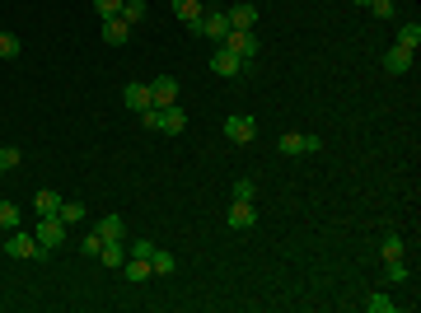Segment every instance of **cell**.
I'll return each instance as SVG.
<instances>
[{
    "instance_id": "obj_4",
    "label": "cell",
    "mask_w": 421,
    "mask_h": 313,
    "mask_svg": "<svg viewBox=\"0 0 421 313\" xmlns=\"http://www.w3.org/2000/svg\"><path fill=\"white\" fill-rule=\"evenodd\" d=\"M277 150L281 155H314V150H323V141L319 136H299V131H286L277 141Z\"/></svg>"
},
{
    "instance_id": "obj_12",
    "label": "cell",
    "mask_w": 421,
    "mask_h": 313,
    "mask_svg": "<svg viewBox=\"0 0 421 313\" xmlns=\"http://www.w3.org/2000/svg\"><path fill=\"white\" fill-rule=\"evenodd\" d=\"M122 103L132 112H145V108H155V103H150V84H127L122 89Z\"/></svg>"
},
{
    "instance_id": "obj_35",
    "label": "cell",
    "mask_w": 421,
    "mask_h": 313,
    "mask_svg": "<svg viewBox=\"0 0 421 313\" xmlns=\"http://www.w3.org/2000/svg\"><path fill=\"white\" fill-rule=\"evenodd\" d=\"M370 10H375L379 19H388V14H393V0H370Z\"/></svg>"
},
{
    "instance_id": "obj_37",
    "label": "cell",
    "mask_w": 421,
    "mask_h": 313,
    "mask_svg": "<svg viewBox=\"0 0 421 313\" xmlns=\"http://www.w3.org/2000/svg\"><path fill=\"white\" fill-rule=\"evenodd\" d=\"M0 173H5V168H0Z\"/></svg>"
},
{
    "instance_id": "obj_34",
    "label": "cell",
    "mask_w": 421,
    "mask_h": 313,
    "mask_svg": "<svg viewBox=\"0 0 421 313\" xmlns=\"http://www.w3.org/2000/svg\"><path fill=\"white\" fill-rule=\"evenodd\" d=\"M141 126H145V131H159V108H145L141 112Z\"/></svg>"
},
{
    "instance_id": "obj_23",
    "label": "cell",
    "mask_w": 421,
    "mask_h": 313,
    "mask_svg": "<svg viewBox=\"0 0 421 313\" xmlns=\"http://www.w3.org/2000/svg\"><path fill=\"white\" fill-rule=\"evenodd\" d=\"M56 220H61V224H80V220H85V206H80V202H61Z\"/></svg>"
},
{
    "instance_id": "obj_24",
    "label": "cell",
    "mask_w": 421,
    "mask_h": 313,
    "mask_svg": "<svg viewBox=\"0 0 421 313\" xmlns=\"http://www.w3.org/2000/svg\"><path fill=\"white\" fill-rule=\"evenodd\" d=\"M0 229H5V234L19 229V206H14V202H0Z\"/></svg>"
},
{
    "instance_id": "obj_36",
    "label": "cell",
    "mask_w": 421,
    "mask_h": 313,
    "mask_svg": "<svg viewBox=\"0 0 421 313\" xmlns=\"http://www.w3.org/2000/svg\"><path fill=\"white\" fill-rule=\"evenodd\" d=\"M356 5H370V0H356Z\"/></svg>"
},
{
    "instance_id": "obj_30",
    "label": "cell",
    "mask_w": 421,
    "mask_h": 313,
    "mask_svg": "<svg viewBox=\"0 0 421 313\" xmlns=\"http://www.w3.org/2000/svg\"><path fill=\"white\" fill-rule=\"evenodd\" d=\"M150 253H155L150 238H132V243H127V258H150Z\"/></svg>"
},
{
    "instance_id": "obj_2",
    "label": "cell",
    "mask_w": 421,
    "mask_h": 313,
    "mask_svg": "<svg viewBox=\"0 0 421 313\" xmlns=\"http://www.w3.org/2000/svg\"><path fill=\"white\" fill-rule=\"evenodd\" d=\"M220 47H230V52H234V56H244V61H253V56L262 52V38H257L253 28H230Z\"/></svg>"
},
{
    "instance_id": "obj_17",
    "label": "cell",
    "mask_w": 421,
    "mask_h": 313,
    "mask_svg": "<svg viewBox=\"0 0 421 313\" xmlns=\"http://www.w3.org/2000/svg\"><path fill=\"white\" fill-rule=\"evenodd\" d=\"M122 276L132 280V285H145V280H150V258H127L122 262Z\"/></svg>"
},
{
    "instance_id": "obj_3",
    "label": "cell",
    "mask_w": 421,
    "mask_h": 313,
    "mask_svg": "<svg viewBox=\"0 0 421 313\" xmlns=\"http://www.w3.org/2000/svg\"><path fill=\"white\" fill-rule=\"evenodd\" d=\"M33 238L47 248V253H52V248L66 243V224L56 220V215H38V234H33Z\"/></svg>"
},
{
    "instance_id": "obj_5",
    "label": "cell",
    "mask_w": 421,
    "mask_h": 313,
    "mask_svg": "<svg viewBox=\"0 0 421 313\" xmlns=\"http://www.w3.org/2000/svg\"><path fill=\"white\" fill-rule=\"evenodd\" d=\"M225 136H230L234 145H248V141L257 136V122L244 117V112H234V117H225Z\"/></svg>"
},
{
    "instance_id": "obj_6",
    "label": "cell",
    "mask_w": 421,
    "mask_h": 313,
    "mask_svg": "<svg viewBox=\"0 0 421 313\" xmlns=\"http://www.w3.org/2000/svg\"><path fill=\"white\" fill-rule=\"evenodd\" d=\"M192 33H201V38H215V43H225V33H230V19H225V10H206V14H201V23L192 28Z\"/></svg>"
},
{
    "instance_id": "obj_8",
    "label": "cell",
    "mask_w": 421,
    "mask_h": 313,
    "mask_svg": "<svg viewBox=\"0 0 421 313\" xmlns=\"http://www.w3.org/2000/svg\"><path fill=\"white\" fill-rule=\"evenodd\" d=\"M150 103H155V108H169V103H178V79H174V75L150 79Z\"/></svg>"
},
{
    "instance_id": "obj_19",
    "label": "cell",
    "mask_w": 421,
    "mask_h": 313,
    "mask_svg": "<svg viewBox=\"0 0 421 313\" xmlns=\"http://www.w3.org/2000/svg\"><path fill=\"white\" fill-rule=\"evenodd\" d=\"M225 19H230V28H253L257 23V5H234Z\"/></svg>"
},
{
    "instance_id": "obj_25",
    "label": "cell",
    "mask_w": 421,
    "mask_h": 313,
    "mask_svg": "<svg viewBox=\"0 0 421 313\" xmlns=\"http://www.w3.org/2000/svg\"><path fill=\"white\" fill-rule=\"evenodd\" d=\"M23 52V43L14 33H0V61H14V56Z\"/></svg>"
},
{
    "instance_id": "obj_7",
    "label": "cell",
    "mask_w": 421,
    "mask_h": 313,
    "mask_svg": "<svg viewBox=\"0 0 421 313\" xmlns=\"http://www.w3.org/2000/svg\"><path fill=\"white\" fill-rule=\"evenodd\" d=\"M210 70H215V75H244L248 61H244V56H234L230 47H220V52L210 56Z\"/></svg>"
},
{
    "instance_id": "obj_21",
    "label": "cell",
    "mask_w": 421,
    "mask_h": 313,
    "mask_svg": "<svg viewBox=\"0 0 421 313\" xmlns=\"http://www.w3.org/2000/svg\"><path fill=\"white\" fill-rule=\"evenodd\" d=\"M393 47H403V52H417V47H421V23H417V19L403 23V28H398V43H393Z\"/></svg>"
},
{
    "instance_id": "obj_15",
    "label": "cell",
    "mask_w": 421,
    "mask_h": 313,
    "mask_svg": "<svg viewBox=\"0 0 421 313\" xmlns=\"http://www.w3.org/2000/svg\"><path fill=\"white\" fill-rule=\"evenodd\" d=\"M384 70H388V75H407V70H412V52L388 47V52H384Z\"/></svg>"
},
{
    "instance_id": "obj_13",
    "label": "cell",
    "mask_w": 421,
    "mask_h": 313,
    "mask_svg": "<svg viewBox=\"0 0 421 313\" xmlns=\"http://www.w3.org/2000/svg\"><path fill=\"white\" fill-rule=\"evenodd\" d=\"M253 224H257L253 202H234L230 206V229H253Z\"/></svg>"
},
{
    "instance_id": "obj_29",
    "label": "cell",
    "mask_w": 421,
    "mask_h": 313,
    "mask_svg": "<svg viewBox=\"0 0 421 313\" xmlns=\"http://www.w3.org/2000/svg\"><path fill=\"white\" fill-rule=\"evenodd\" d=\"M366 309H370V313H393L398 304L388 300V295H370V300H366Z\"/></svg>"
},
{
    "instance_id": "obj_22",
    "label": "cell",
    "mask_w": 421,
    "mask_h": 313,
    "mask_svg": "<svg viewBox=\"0 0 421 313\" xmlns=\"http://www.w3.org/2000/svg\"><path fill=\"white\" fill-rule=\"evenodd\" d=\"M379 258H384V262H393V258H407V248H403V238H398V234H384V243H379Z\"/></svg>"
},
{
    "instance_id": "obj_16",
    "label": "cell",
    "mask_w": 421,
    "mask_h": 313,
    "mask_svg": "<svg viewBox=\"0 0 421 313\" xmlns=\"http://www.w3.org/2000/svg\"><path fill=\"white\" fill-rule=\"evenodd\" d=\"M33 211H38V215H56V211H61V192L38 187V192H33Z\"/></svg>"
},
{
    "instance_id": "obj_27",
    "label": "cell",
    "mask_w": 421,
    "mask_h": 313,
    "mask_svg": "<svg viewBox=\"0 0 421 313\" xmlns=\"http://www.w3.org/2000/svg\"><path fill=\"white\" fill-rule=\"evenodd\" d=\"M23 164V150H14V145H0V168L10 173V168H19Z\"/></svg>"
},
{
    "instance_id": "obj_28",
    "label": "cell",
    "mask_w": 421,
    "mask_h": 313,
    "mask_svg": "<svg viewBox=\"0 0 421 313\" xmlns=\"http://www.w3.org/2000/svg\"><path fill=\"white\" fill-rule=\"evenodd\" d=\"M253 197H257V182L253 178H239V182H234V202H253Z\"/></svg>"
},
{
    "instance_id": "obj_32",
    "label": "cell",
    "mask_w": 421,
    "mask_h": 313,
    "mask_svg": "<svg viewBox=\"0 0 421 313\" xmlns=\"http://www.w3.org/2000/svg\"><path fill=\"white\" fill-rule=\"evenodd\" d=\"M384 276H388V280H407V262H403V258L384 262Z\"/></svg>"
},
{
    "instance_id": "obj_14",
    "label": "cell",
    "mask_w": 421,
    "mask_h": 313,
    "mask_svg": "<svg viewBox=\"0 0 421 313\" xmlns=\"http://www.w3.org/2000/svg\"><path fill=\"white\" fill-rule=\"evenodd\" d=\"M174 14L188 23V28H197L201 14H206V5H201V0H174Z\"/></svg>"
},
{
    "instance_id": "obj_11",
    "label": "cell",
    "mask_w": 421,
    "mask_h": 313,
    "mask_svg": "<svg viewBox=\"0 0 421 313\" xmlns=\"http://www.w3.org/2000/svg\"><path fill=\"white\" fill-rule=\"evenodd\" d=\"M94 234H99L103 243H112V238H127V220H122V215H103V220L94 224Z\"/></svg>"
},
{
    "instance_id": "obj_18",
    "label": "cell",
    "mask_w": 421,
    "mask_h": 313,
    "mask_svg": "<svg viewBox=\"0 0 421 313\" xmlns=\"http://www.w3.org/2000/svg\"><path fill=\"white\" fill-rule=\"evenodd\" d=\"M99 262H103V267H122V262H127V238L103 243V248H99Z\"/></svg>"
},
{
    "instance_id": "obj_10",
    "label": "cell",
    "mask_w": 421,
    "mask_h": 313,
    "mask_svg": "<svg viewBox=\"0 0 421 313\" xmlns=\"http://www.w3.org/2000/svg\"><path fill=\"white\" fill-rule=\"evenodd\" d=\"M103 43H112V47L132 43V23H127L122 14H112V19H103Z\"/></svg>"
},
{
    "instance_id": "obj_31",
    "label": "cell",
    "mask_w": 421,
    "mask_h": 313,
    "mask_svg": "<svg viewBox=\"0 0 421 313\" xmlns=\"http://www.w3.org/2000/svg\"><path fill=\"white\" fill-rule=\"evenodd\" d=\"M99 248H103V238L94 234V229H89V234L80 238V253H85V258H99Z\"/></svg>"
},
{
    "instance_id": "obj_9",
    "label": "cell",
    "mask_w": 421,
    "mask_h": 313,
    "mask_svg": "<svg viewBox=\"0 0 421 313\" xmlns=\"http://www.w3.org/2000/svg\"><path fill=\"white\" fill-rule=\"evenodd\" d=\"M159 131H164V136H183V131H188V112L178 108V103L159 108Z\"/></svg>"
},
{
    "instance_id": "obj_33",
    "label": "cell",
    "mask_w": 421,
    "mask_h": 313,
    "mask_svg": "<svg viewBox=\"0 0 421 313\" xmlns=\"http://www.w3.org/2000/svg\"><path fill=\"white\" fill-rule=\"evenodd\" d=\"M94 10L99 19H112V14H122V0H94Z\"/></svg>"
},
{
    "instance_id": "obj_26",
    "label": "cell",
    "mask_w": 421,
    "mask_h": 313,
    "mask_svg": "<svg viewBox=\"0 0 421 313\" xmlns=\"http://www.w3.org/2000/svg\"><path fill=\"white\" fill-rule=\"evenodd\" d=\"M122 19H127V23L136 28V23L145 19V0H122Z\"/></svg>"
},
{
    "instance_id": "obj_1",
    "label": "cell",
    "mask_w": 421,
    "mask_h": 313,
    "mask_svg": "<svg viewBox=\"0 0 421 313\" xmlns=\"http://www.w3.org/2000/svg\"><path fill=\"white\" fill-rule=\"evenodd\" d=\"M5 258H14V262H43L47 248L38 243L33 234H23V229H10V234H5Z\"/></svg>"
},
{
    "instance_id": "obj_20",
    "label": "cell",
    "mask_w": 421,
    "mask_h": 313,
    "mask_svg": "<svg viewBox=\"0 0 421 313\" xmlns=\"http://www.w3.org/2000/svg\"><path fill=\"white\" fill-rule=\"evenodd\" d=\"M150 271H155V276H174L178 258H174V253H164V248H155V253H150Z\"/></svg>"
}]
</instances>
